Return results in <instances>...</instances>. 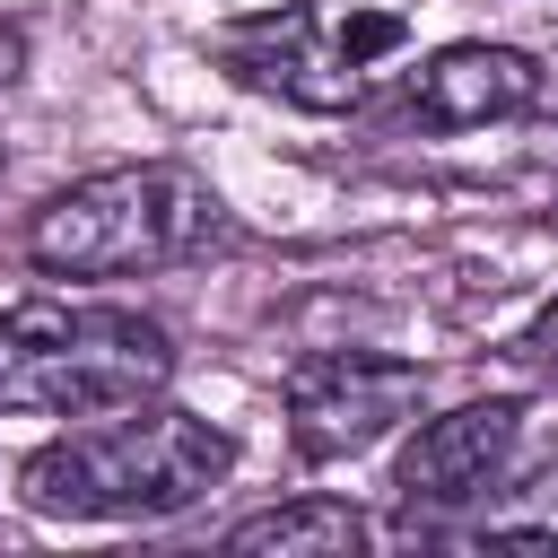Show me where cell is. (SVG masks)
<instances>
[{"label":"cell","mask_w":558,"mask_h":558,"mask_svg":"<svg viewBox=\"0 0 558 558\" xmlns=\"http://www.w3.org/2000/svg\"><path fill=\"white\" fill-rule=\"evenodd\" d=\"M227 471H235V436L148 392L35 445L17 462V497L61 523H157V514L201 506Z\"/></svg>","instance_id":"obj_1"},{"label":"cell","mask_w":558,"mask_h":558,"mask_svg":"<svg viewBox=\"0 0 558 558\" xmlns=\"http://www.w3.org/2000/svg\"><path fill=\"white\" fill-rule=\"evenodd\" d=\"M227 235V201L192 166H105L70 192H52L26 227V262L52 279H140L209 253Z\"/></svg>","instance_id":"obj_2"},{"label":"cell","mask_w":558,"mask_h":558,"mask_svg":"<svg viewBox=\"0 0 558 558\" xmlns=\"http://www.w3.org/2000/svg\"><path fill=\"white\" fill-rule=\"evenodd\" d=\"M174 340L140 305H9L0 314V410L44 418H96L122 401L166 392Z\"/></svg>","instance_id":"obj_3"},{"label":"cell","mask_w":558,"mask_h":558,"mask_svg":"<svg viewBox=\"0 0 558 558\" xmlns=\"http://www.w3.org/2000/svg\"><path fill=\"white\" fill-rule=\"evenodd\" d=\"M401 35H410V26H401L392 9H349V17H331V9L288 0V9L235 17V26L218 35V61H227V78H244V87H262V96H288L296 113H349V105L366 96V70H375Z\"/></svg>","instance_id":"obj_4"},{"label":"cell","mask_w":558,"mask_h":558,"mask_svg":"<svg viewBox=\"0 0 558 558\" xmlns=\"http://www.w3.org/2000/svg\"><path fill=\"white\" fill-rule=\"evenodd\" d=\"M279 392H288V445L305 462H349L427 401V366L375 357V349H323V357H296Z\"/></svg>","instance_id":"obj_5"},{"label":"cell","mask_w":558,"mask_h":558,"mask_svg":"<svg viewBox=\"0 0 558 558\" xmlns=\"http://www.w3.org/2000/svg\"><path fill=\"white\" fill-rule=\"evenodd\" d=\"M514 436H523V401H462L445 418H427L401 462H392V497L418 514V506H471L506 480L514 462Z\"/></svg>","instance_id":"obj_6"},{"label":"cell","mask_w":558,"mask_h":558,"mask_svg":"<svg viewBox=\"0 0 558 558\" xmlns=\"http://www.w3.org/2000/svg\"><path fill=\"white\" fill-rule=\"evenodd\" d=\"M541 105V61L523 44H445L410 78V113L427 131H488Z\"/></svg>","instance_id":"obj_7"},{"label":"cell","mask_w":558,"mask_h":558,"mask_svg":"<svg viewBox=\"0 0 558 558\" xmlns=\"http://www.w3.org/2000/svg\"><path fill=\"white\" fill-rule=\"evenodd\" d=\"M227 549H279V558H349L366 549V514L349 497H296V506H270V514H244L227 532Z\"/></svg>","instance_id":"obj_8"},{"label":"cell","mask_w":558,"mask_h":558,"mask_svg":"<svg viewBox=\"0 0 558 558\" xmlns=\"http://www.w3.org/2000/svg\"><path fill=\"white\" fill-rule=\"evenodd\" d=\"M514 357H523L532 375H558V296H549V305H541V314L514 331Z\"/></svg>","instance_id":"obj_9"},{"label":"cell","mask_w":558,"mask_h":558,"mask_svg":"<svg viewBox=\"0 0 558 558\" xmlns=\"http://www.w3.org/2000/svg\"><path fill=\"white\" fill-rule=\"evenodd\" d=\"M9 70H17V35L0 26V78H9Z\"/></svg>","instance_id":"obj_10"}]
</instances>
